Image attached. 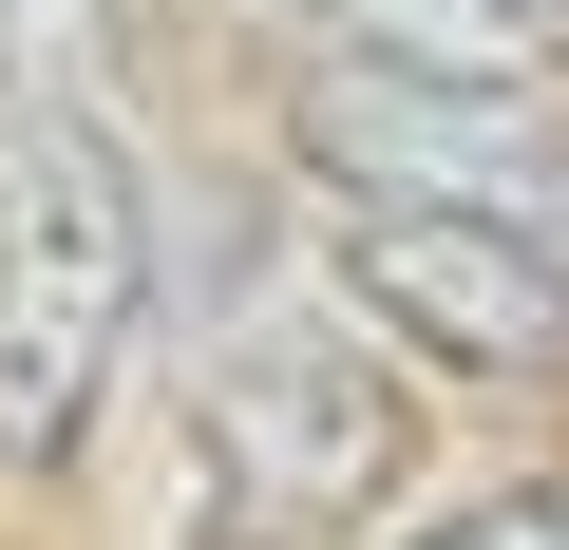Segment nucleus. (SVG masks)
Returning <instances> with one entry per match:
<instances>
[{"instance_id":"1","label":"nucleus","mask_w":569,"mask_h":550,"mask_svg":"<svg viewBox=\"0 0 569 550\" xmlns=\"http://www.w3.org/2000/svg\"><path fill=\"white\" fill-rule=\"evenodd\" d=\"M418 474V399L342 304H247L190 361V550H342Z\"/></svg>"},{"instance_id":"2","label":"nucleus","mask_w":569,"mask_h":550,"mask_svg":"<svg viewBox=\"0 0 569 550\" xmlns=\"http://www.w3.org/2000/svg\"><path fill=\"white\" fill-rule=\"evenodd\" d=\"M152 304V209L96 96H0V456H77Z\"/></svg>"},{"instance_id":"3","label":"nucleus","mask_w":569,"mask_h":550,"mask_svg":"<svg viewBox=\"0 0 569 550\" xmlns=\"http://www.w3.org/2000/svg\"><path fill=\"white\" fill-rule=\"evenodd\" d=\"M284 133H305L323 190H418V209H531L569 228V114L531 77H475V58H284Z\"/></svg>"},{"instance_id":"4","label":"nucleus","mask_w":569,"mask_h":550,"mask_svg":"<svg viewBox=\"0 0 569 550\" xmlns=\"http://www.w3.org/2000/svg\"><path fill=\"white\" fill-rule=\"evenodd\" d=\"M323 304H361L437 380H569V228L418 209V190H323Z\"/></svg>"},{"instance_id":"5","label":"nucleus","mask_w":569,"mask_h":550,"mask_svg":"<svg viewBox=\"0 0 569 550\" xmlns=\"http://www.w3.org/2000/svg\"><path fill=\"white\" fill-rule=\"evenodd\" d=\"M114 0H0V96H96Z\"/></svg>"},{"instance_id":"6","label":"nucleus","mask_w":569,"mask_h":550,"mask_svg":"<svg viewBox=\"0 0 569 550\" xmlns=\"http://www.w3.org/2000/svg\"><path fill=\"white\" fill-rule=\"evenodd\" d=\"M418 550H569V474H550V493H493V512H456V531H418Z\"/></svg>"}]
</instances>
